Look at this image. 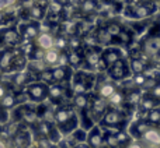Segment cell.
<instances>
[{
	"label": "cell",
	"instance_id": "cell-11",
	"mask_svg": "<svg viewBox=\"0 0 160 148\" xmlns=\"http://www.w3.org/2000/svg\"><path fill=\"white\" fill-rule=\"evenodd\" d=\"M96 91H97V95L101 96L104 99H108L114 92L117 91V87L114 84L112 80H102L101 76H97V80H96Z\"/></svg>",
	"mask_w": 160,
	"mask_h": 148
},
{
	"label": "cell",
	"instance_id": "cell-20",
	"mask_svg": "<svg viewBox=\"0 0 160 148\" xmlns=\"http://www.w3.org/2000/svg\"><path fill=\"white\" fill-rule=\"evenodd\" d=\"M39 34H41L39 24L35 21L27 22V24H24L21 28V38L27 39V41H35L37 36H38Z\"/></svg>",
	"mask_w": 160,
	"mask_h": 148
},
{
	"label": "cell",
	"instance_id": "cell-21",
	"mask_svg": "<svg viewBox=\"0 0 160 148\" xmlns=\"http://www.w3.org/2000/svg\"><path fill=\"white\" fill-rule=\"evenodd\" d=\"M141 141L145 146H153V147H160V129L159 127H150L143 136H142Z\"/></svg>",
	"mask_w": 160,
	"mask_h": 148
},
{
	"label": "cell",
	"instance_id": "cell-18",
	"mask_svg": "<svg viewBox=\"0 0 160 148\" xmlns=\"http://www.w3.org/2000/svg\"><path fill=\"white\" fill-rule=\"evenodd\" d=\"M94 35H96V41L98 46H110V45H115V39L110 35V32L107 31V28L104 25L101 27H97L94 31Z\"/></svg>",
	"mask_w": 160,
	"mask_h": 148
},
{
	"label": "cell",
	"instance_id": "cell-35",
	"mask_svg": "<svg viewBox=\"0 0 160 148\" xmlns=\"http://www.w3.org/2000/svg\"><path fill=\"white\" fill-rule=\"evenodd\" d=\"M37 78L41 80V82H44V84H47L48 87L52 84H55L53 82V77H52V69L51 67H47V69H44L42 72L38 73V76H37Z\"/></svg>",
	"mask_w": 160,
	"mask_h": 148
},
{
	"label": "cell",
	"instance_id": "cell-39",
	"mask_svg": "<svg viewBox=\"0 0 160 148\" xmlns=\"http://www.w3.org/2000/svg\"><path fill=\"white\" fill-rule=\"evenodd\" d=\"M8 120V113L6 109H3V108H0V123H6V122Z\"/></svg>",
	"mask_w": 160,
	"mask_h": 148
},
{
	"label": "cell",
	"instance_id": "cell-45",
	"mask_svg": "<svg viewBox=\"0 0 160 148\" xmlns=\"http://www.w3.org/2000/svg\"><path fill=\"white\" fill-rule=\"evenodd\" d=\"M145 148H158V147H153V146H145Z\"/></svg>",
	"mask_w": 160,
	"mask_h": 148
},
{
	"label": "cell",
	"instance_id": "cell-42",
	"mask_svg": "<svg viewBox=\"0 0 160 148\" xmlns=\"http://www.w3.org/2000/svg\"><path fill=\"white\" fill-rule=\"evenodd\" d=\"M73 148H90L87 146V143H82V144H78L76 147H73Z\"/></svg>",
	"mask_w": 160,
	"mask_h": 148
},
{
	"label": "cell",
	"instance_id": "cell-13",
	"mask_svg": "<svg viewBox=\"0 0 160 148\" xmlns=\"http://www.w3.org/2000/svg\"><path fill=\"white\" fill-rule=\"evenodd\" d=\"M150 127H153V126L150 123H148L146 120H143V119H136L133 123L129 124V127H128L127 132L129 133V136L135 141H141L142 136H143Z\"/></svg>",
	"mask_w": 160,
	"mask_h": 148
},
{
	"label": "cell",
	"instance_id": "cell-14",
	"mask_svg": "<svg viewBox=\"0 0 160 148\" xmlns=\"http://www.w3.org/2000/svg\"><path fill=\"white\" fill-rule=\"evenodd\" d=\"M0 36H2V44L6 45V46H10V49L11 48H17L22 42L21 34L16 28H7V30H4L0 34Z\"/></svg>",
	"mask_w": 160,
	"mask_h": 148
},
{
	"label": "cell",
	"instance_id": "cell-1",
	"mask_svg": "<svg viewBox=\"0 0 160 148\" xmlns=\"http://www.w3.org/2000/svg\"><path fill=\"white\" fill-rule=\"evenodd\" d=\"M53 122L62 136H68L79 127V116L72 105H61L53 112Z\"/></svg>",
	"mask_w": 160,
	"mask_h": 148
},
{
	"label": "cell",
	"instance_id": "cell-33",
	"mask_svg": "<svg viewBox=\"0 0 160 148\" xmlns=\"http://www.w3.org/2000/svg\"><path fill=\"white\" fill-rule=\"evenodd\" d=\"M28 16H30V18L34 20V21H41L45 17V8L42 7L41 4H34L32 7L28 10Z\"/></svg>",
	"mask_w": 160,
	"mask_h": 148
},
{
	"label": "cell",
	"instance_id": "cell-30",
	"mask_svg": "<svg viewBox=\"0 0 160 148\" xmlns=\"http://www.w3.org/2000/svg\"><path fill=\"white\" fill-rule=\"evenodd\" d=\"M16 105H17L16 92H10V91H7L6 95L0 99V108H3V109H6V110L13 109Z\"/></svg>",
	"mask_w": 160,
	"mask_h": 148
},
{
	"label": "cell",
	"instance_id": "cell-10",
	"mask_svg": "<svg viewBox=\"0 0 160 148\" xmlns=\"http://www.w3.org/2000/svg\"><path fill=\"white\" fill-rule=\"evenodd\" d=\"M86 143H87V146L90 148H108L107 144H105L102 129L98 126V124H94V126L87 132Z\"/></svg>",
	"mask_w": 160,
	"mask_h": 148
},
{
	"label": "cell",
	"instance_id": "cell-9",
	"mask_svg": "<svg viewBox=\"0 0 160 148\" xmlns=\"http://www.w3.org/2000/svg\"><path fill=\"white\" fill-rule=\"evenodd\" d=\"M25 92H27L30 101L32 102H42L48 98V85L44 82H31L27 85L25 88Z\"/></svg>",
	"mask_w": 160,
	"mask_h": 148
},
{
	"label": "cell",
	"instance_id": "cell-23",
	"mask_svg": "<svg viewBox=\"0 0 160 148\" xmlns=\"http://www.w3.org/2000/svg\"><path fill=\"white\" fill-rule=\"evenodd\" d=\"M13 141H14V144H16V147L28 148L31 146V136L25 129H21V127H20V129L13 134Z\"/></svg>",
	"mask_w": 160,
	"mask_h": 148
},
{
	"label": "cell",
	"instance_id": "cell-34",
	"mask_svg": "<svg viewBox=\"0 0 160 148\" xmlns=\"http://www.w3.org/2000/svg\"><path fill=\"white\" fill-rule=\"evenodd\" d=\"M53 49H56L58 52H66L68 50V36L58 34L55 36V42H53Z\"/></svg>",
	"mask_w": 160,
	"mask_h": 148
},
{
	"label": "cell",
	"instance_id": "cell-47",
	"mask_svg": "<svg viewBox=\"0 0 160 148\" xmlns=\"http://www.w3.org/2000/svg\"><path fill=\"white\" fill-rule=\"evenodd\" d=\"M0 132H2V127H0Z\"/></svg>",
	"mask_w": 160,
	"mask_h": 148
},
{
	"label": "cell",
	"instance_id": "cell-28",
	"mask_svg": "<svg viewBox=\"0 0 160 148\" xmlns=\"http://www.w3.org/2000/svg\"><path fill=\"white\" fill-rule=\"evenodd\" d=\"M32 78H34L32 73L28 72V70H22V72H18L13 77V84H16L17 87H25V85L31 84Z\"/></svg>",
	"mask_w": 160,
	"mask_h": 148
},
{
	"label": "cell",
	"instance_id": "cell-17",
	"mask_svg": "<svg viewBox=\"0 0 160 148\" xmlns=\"http://www.w3.org/2000/svg\"><path fill=\"white\" fill-rule=\"evenodd\" d=\"M160 106V99L156 98L155 95H152L150 92H143L139 102L138 108L141 109V112H149V110L155 109V108Z\"/></svg>",
	"mask_w": 160,
	"mask_h": 148
},
{
	"label": "cell",
	"instance_id": "cell-29",
	"mask_svg": "<svg viewBox=\"0 0 160 148\" xmlns=\"http://www.w3.org/2000/svg\"><path fill=\"white\" fill-rule=\"evenodd\" d=\"M97 0H82L80 2V6H79V10L83 16H91L97 11Z\"/></svg>",
	"mask_w": 160,
	"mask_h": 148
},
{
	"label": "cell",
	"instance_id": "cell-22",
	"mask_svg": "<svg viewBox=\"0 0 160 148\" xmlns=\"http://www.w3.org/2000/svg\"><path fill=\"white\" fill-rule=\"evenodd\" d=\"M14 63V48L4 49L0 52V70L2 72H10L13 70Z\"/></svg>",
	"mask_w": 160,
	"mask_h": 148
},
{
	"label": "cell",
	"instance_id": "cell-5",
	"mask_svg": "<svg viewBox=\"0 0 160 148\" xmlns=\"http://www.w3.org/2000/svg\"><path fill=\"white\" fill-rule=\"evenodd\" d=\"M139 49L148 59L160 60V34L148 32L139 44Z\"/></svg>",
	"mask_w": 160,
	"mask_h": 148
},
{
	"label": "cell",
	"instance_id": "cell-37",
	"mask_svg": "<svg viewBox=\"0 0 160 148\" xmlns=\"http://www.w3.org/2000/svg\"><path fill=\"white\" fill-rule=\"evenodd\" d=\"M49 13L51 14H56V16H61L63 13V4L59 0H51L49 2Z\"/></svg>",
	"mask_w": 160,
	"mask_h": 148
},
{
	"label": "cell",
	"instance_id": "cell-24",
	"mask_svg": "<svg viewBox=\"0 0 160 148\" xmlns=\"http://www.w3.org/2000/svg\"><path fill=\"white\" fill-rule=\"evenodd\" d=\"M53 42H55V36L51 32H41L35 39V46L47 52L49 49H53Z\"/></svg>",
	"mask_w": 160,
	"mask_h": 148
},
{
	"label": "cell",
	"instance_id": "cell-3",
	"mask_svg": "<svg viewBox=\"0 0 160 148\" xmlns=\"http://www.w3.org/2000/svg\"><path fill=\"white\" fill-rule=\"evenodd\" d=\"M97 76L93 72L87 70H79L72 76V92L73 95L78 94H87L93 87H96Z\"/></svg>",
	"mask_w": 160,
	"mask_h": 148
},
{
	"label": "cell",
	"instance_id": "cell-40",
	"mask_svg": "<svg viewBox=\"0 0 160 148\" xmlns=\"http://www.w3.org/2000/svg\"><path fill=\"white\" fill-rule=\"evenodd\" d=\"M128 148H145V144L142 141H132Z\"/></svg>",
	"mask_w": 160,
	"mask_h": 148
},
{
	"label": "cell",
	"instance_id": "cell-41",
	"mask_svg": "<svg viewBox=\"0 0 160 148\" xmlns=\"http://www.w3.org/2000/svg\"><path fill=\"white\" fill-rule=\"evenodd\" d=\"M7 88H6V85L4 84H2V82H0V99L3 98V96L6 95V92H7Z\"/></svg>",
	"mask_w": 160,
	"mask_h": 148
},
{
	"label": "cell",
	"instance_id": "cell-46",
	"mask_svg": "<svg viewBox=\"0 0 160 148\" xmlns=\"http://www.w3.org/2000/svg\"><path fill=\"white\" fill-rule=\"evenodd\" d=\"M49 148H58V147H55V146H51Z\"/></svg>",
	"mask_w": 160,
	"mask_h": 148
},
{
	"label": "cell",
	"instance_id": "cell-15",
	"mask_svg": "<svg viewBox=\"0 0 160 148\" xmlns=\"http://www.w3.org/2000/svg\"><path fill=\"white\" fill-rule=\"evenodd\" d=\"M128 66L132 74H143L150 69V63L145 55L138 56V58H129Z\"/></svg>",
	"mask_w": 160,
	"mask_h": 148
},
{
	"label": "cell",
	"instance_id": "cell-27",
	"mask_svg": "<svg viewBox=\"0 0 160 148\" xmlns=\"http://www.w3.org/2000/svg\"><path fill=\"white\" fill-rule=\"evenodd\" d=\"M108 106L110 108H118V109H122L125 106V91L117 88V91L107 99Z\"/></svg>",
	"mask_w": 160,
	"mask_h": 148
},
{
	"label": "cell",
	"instance_id": "cell-4",
	"mask_svg": "<svg viewBox=\"0 0 160 148\" xmlns=\"http://www.w3.org/2000/svg\"><path fill=\"white\" fill-rule=\"evenodd\" d=\"M156 11V4L155 3H135V4H129L125 7L124 10V16L127 18L131 20H138V21H142V20L149 18L150 16H153Z\"/></svg>",
	"mask_w": 160,
	"mask_h": 148
},
{
	"label": "cell",
	"instance_id": "cell-6",
	"mask_svg": "<svg viewBox=\"0 0 160 148\" xmlns=\"http://www.w3.org/2000/svg\"><path fill=\"white\" fill-rule=\"evenodd\" d=\"M101 46H87L83 48V66L84 70L93 72L98 67L100 59H101Z\"/></svg>",
	"mask_w": 160,
	"mask_h": 148
},
{
	"label": "cell",
	"instance_id": "cell-7",
	"mask_svg": "<svg viewBox=\"0 0 160 148\" xmlns=\"http://www.w3.org/2000/svg\"><path fill=\"white\" fill-rule=\"evenodd\" d=\"M108 108L110 106H108L107 99L101 98V96H98L96 94V95L90 96V106H88L87 112H88V115H90L91 120L96 124H98L100 119L102 118V115L105 113V110H107Z\"/></svg>",
	"mask_w": 160,
	"mask_h": 148
},
{
	"label": "cell",
	"instance_id": "cell-2",
	"mask_svg": "<svg viewBox=\"0 0 160 148\" xmlns=\"http://www.w3.org/2000/svg\"><path fill=\"white\" fill-rule=\"evenodd\" d=\"M131 115L118 108H108L102 118L100 119L98 126L110 130H125L129 123Z\"/></svg>",
	"mask_w": 160,
	"mask_h": 148
},
{
	"label": "cell",
	"instance_id": "cell-36",
	"mask_svg": "<svg viewBox=\"0 0 160 148\" xmlns=\"http://www.w3.org/2000/svg\"><path fill=\"white\" fill-rule=\"evenodd\" d=\"M105 28H107V31L110 32V35L112 36L114 39L117 38V36L121 34V31L124 30V27H122L119 22H117V21H110V22H107V25H104Z\"/></svg>",
	"mask_w": 160,
	"mask_h": 148
},
{
	"label": "cell",
	"instance_id": "cell-25",
	"mask_svg": "<svg viewBox=\"0 0 160 148\" xmlns=\"http://www.w3.org/2000/svg\"><path fill=\"white\" fill-rule=\"evenodd\" d=\"M90 96L88 94H78V95H73L72 98V106L75 109H78L79 112L82 110H87L90 106Z\"/></svg>",
	"mask_w": 160,
	"mask_h": 148
},
{
	"label": "cell",
	"instance_id": "cell-31",
	"mask_svg": "<svg viewBox=\"0 0 160 148\" xmlns=\"http://www.w3.org/2000/svg\"><path fill=\"white\" fill-rule=\"evenodd\" d=\"M145 120L148 123H150L155 127H160V106L155 108V109L146 112V116H145Z\"/></svg>",
	"mask_w": 160,
	"mask_h": 148
},
{
	"label": "cell",
	"instance_id": "cell-32",
	"mask_svg": "<svg viewBox=\"0 0 160 148\" xmlns=\"http://www.w3.org/2000/svg\"><path fill=\"white\" fill-rule=\"evenodd\" d=\"M59 55H61V52H58L56 49H49L45 52L44 55V63L48 66H53V64H58L59 62Z\"/></svg>",
	"mask_w": 160,
	"mask_h": 148
},
{
	"label": "cell",
	"instance_id": "cell-19",
	"mask_svg": "<svg viewBox=\"0 0 160 148\" xmlns=\"http://www.w3.org/2000/svg\"><path fill=\"white\" fill-rule=\"evenodd\" d=\"M72 70L69 66H56L52 69V77L55 84H62L72 78Z\"/></svg>",
	"mask_w": 160,
	"mask_h": 148
},
{
	"label": "cell",
	"instance_id": "cell-44",
	"mask_svg": "<svg viewBox=\"0 0 160 148\" xmlns=\"http://www.w3.org/2000/svg\"><path fill=\"white\" fill-rule=\"evenodd\" d=\"M141 3H155V0H141Z\"/></svg>",
	"mask_w": 160,
	"mask_h": 148
},
{
	"label": "cell",
	"instance_id": "cell-43",
	"mask_svg": "<svg viewBox=\"0 0 160 148\" xmlns=\"http://www.w3.org/2000/svg\"><path fill=\"white\" fill-rule=\"evenodd\" d=\"M6 20V14H4V11H0V24H2L3 21Z\"/></svg>",
	"mask_w": 160,
	"mask_h": 148
},
{
	"label": "cell",
	"instance_id": "cell-8",
	"mask_svg": "<svg viewBox=\"0 0 160 148\" xmlns=\"http://www.w3.org/2000/svg\"><path fill=\"white\" fill-rule=\"evenodd\" d=\"M107 74L112 81H122V80L128 78L131 74L129 66H128V62L124 58L119 59L117 63H114L112 66H110L107 69Z\"/></svg>",
	"mask_w": 160,
	"mask_h": 148
},
{
	"label": "cell",
	"instance_id": "cell-16",
	"mask_svg": "<svg viewBox=\"0 0 160 148\" xmlns=\"http://www.w3.org/2000/svg\"><path fill=\"white\" fill-rule=\"evenodd\" d=\"M66 91L68 90L62 84H52L48 87V98L52 104L61 105L66 98Z\"/></svg>",
	"mask_w": 160,
	"mask_h": 148
},
{
	"label": "cell",
	"instance_id": "cell-26",
	"mask_svg": "<svg viewBox=\"0 0 160 148\" xmlns=\"http://www.w3.org/2000/svg\"><path fill=\"white\" fill-rule=\"evenodd\" d=\"M68 66L80 69L83 66V50H66Z\"/></svg>",
	"mask_w": 160,
	"mask_h": 148
},
{
	"label": "cell",
	"instance_id": "cell-38",
	"mask_svg": "<svg viewBox=\"0 0 160 148\" xmlns=\"http://www.w3.org/2000/svg\"><path fill=\"white\" fill-rule=\"evenodd\" d=\"M14 3H16V0H0V11H4L6 8L13 6Z\"/></svg>",
	"mask_w": 160,
	"mask_h": 148
},
{
	"label": "cell",
	"instance_id": "cell-12",
	"mask_svg": "<svg viewBox=\"0 0 160 148\" xmlns=\"http://www.w3.org/2000/svg\"><path fill=\"white\" fill-rule=\"evenodd\" d=\"M122 58H124V55H122V50L119 49V48L108 46V48H105V49H102L100 62H101V63L108 69V67L112 66L114 63H117V62H118L119 59H122Z\"/></svg>",
	"mask_w": 160,
	"mask_h": 148
}]
</instances>
